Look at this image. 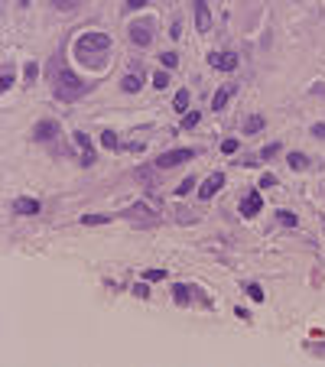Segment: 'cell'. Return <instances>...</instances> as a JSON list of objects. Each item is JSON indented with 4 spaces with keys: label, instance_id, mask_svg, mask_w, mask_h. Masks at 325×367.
Masks as SVG:
<instances>
[{
    "label": "cell",
    "instance_id": "1",
    "mask_svg": "<svg viewBox=\"0 0 325 367\" xmlns=\"http://www.w3.org/2000/svg\"><path fill=\"white\" fill-rule=\"evenodd\" d=\"M107 46H111V39L104 36V33H85V36L75 43V52H78L81 62H88V65H98L91 52H104Z\"/></svg>",
    "mask_w": 325,
    "mask_h": 367
},
{
    "label": "cell",
    "instance_id": "2",
    "mask_svg": "<svg viewBox=\"0 0 325 367\" xmlns=\"http://www.w3.org/2000/svg\"><path fill=\"white\" fill-rule=\"evenodd\" d=\"M85 91V81L78 78V75H72V72H62L59 75V98H75V94H81Z\"/></svg>",
    "mask_w": 325,
    "mask_h": 367
},
{
    "label": "cell",
    "instance_id": "3",
    "mask_svg": "<svg viewBox=\"0 0 325 367\" xmlns=\"http://www.w3.org/2000/svg\"><path fill=\"white\" fill-rule=\"evenodd\" d=\"M195 156V150H169V153H163L160 159H156V166H160V169H172V166H179V163H185V159H192Z\"/></svg>",
    "mask_w": 325,
    "mask_h": 367
},
{
    "label": "cell",
    "instance_id": "4",
    "mask_svg": "<svg viewBox=\"0 0 325 367\" xmlns=\"http://www.w3.org/2000/svg\"><path fill=\"white\" fill-rule=\"evenodd\" d=\"M208 65L218 68V72H234V68H238V55H231V52H208Z\"/></svg>",
    "mask_w": 325,
    "mask_h": 367
},
{
    "label": "cell",
    "instance_id": "5",
    "mask_svg": "<svg viewBox=\"0 0 325 367\" xmlns=\"http://www.w3.org/2000/svg\"><path fill=\"white\" fill-rule=\"evenodd\" d=\"M130 39H134L137 46H150V39H153V26H150L147 20H137V23H130Z\"/></svg>",
    "mask_w": 325,
    "mask_h": 367
},
{
    "label": "cell",
    "instance_id": "6",
    "mask_svg": "<svg viewBox=\"0 0 325 367\" xmlns=\"http://www.w3.org/2000/svg\"><path fill=\"white\" fill-rule=\"evenodd\" d=\"M221 185H225V172H211V176H208V179H205V182H202V189H198V195H202V198H211V195H215V192L221 189Z\"/></svg>",
    "mask_w": 325,
    "mask_h": 367
},
{
    "label": "cell",
    "instance_id": "7",
    "mask_svg": "<svg viewBox=\"0 0 325 367\" xmlns=\"http://www.w3.org/2000/svg\"><path fill=\"white\" fill-rule=\"evenodd\" d=\"M195 26H198V33L211 30V13H208V4H205V0H195Z\"/></svg>",
    "mask_w": 325,
    "mask_h": 367
},
{
    "label": "cell",
    "instance_id": "8",
    "mask_svg": "<svg viewBox=\"0 0 325 367\" xmlns=\"http://www.w3.org/2000/svg\"><path fill=\"white\" fill-rule=\"evenodd\" d=\"M75 143H78V147H81V153H85V156H81V163H85V166H94V159H98V156H94L91 137H88V134H75Z\"/></svg>",
    "mask_w": 325,
    "mask_h": 367
},
{
    "label": "cell",
    "instance_id": "9",
    "mask_svg": "<svg viewBox=\"0 0 325 367\" xmlns=\"http://www.w3.org/2000/svg\"><path fill=\"white\" fill-rule=\"evenodd\" d=\"M260 208H264V198H260L257 192H251V195L241 202V214H244V218H254V214H257Z\"/></svg>",
    "mask_w": 325,
    "mask_h": 367
},
{
    "label": "cell",
    "instance_id": "10",
    "mask_svg": "<svg viewBox=\"0 0 325 367\" xmlns=\"http://www.w3.org/2000/svg\"><path fill=\"white\" fill-rule=\"evenodd\" d=\"M13 211H20V214H36V211H39V202H36V198H17V202H13Z\"/></svg>",
    "mask_w": 325,
    "mask_h": 367
},
{
    "label": "cell",
    "instance_id": "11",
    "mask_svg": "<svg viewBox=\"0 0 325 367\" xmlns=\"http://www.w3.org/2000/svg\"><path fill=\"white\" fill-rule=\"evenodd\" d=\"M55 130H59V124H55V120H43V124H36V140H52Z\"/></svg>",
    "mask_w": 325,
    "mask_h": 367
},
{
    "label": "cell",
    "instance_id": "12",
    "mask_svg": "<svg viewBox=\"0 0 325 367\" xmlns=\"http://www.w3.org/2000/svg\"><path fill=\"white\" fill-rule=\"evenodd\" d=\"M121 85H124V91L137 94V91H140V85H143V81H140V75H124V81H121Z\"/></svg>",
    "mask_w": 325,
    "mask_h": 367
},
{
    "label": "cell",
    "instance_id": "13",
    "mask_svg": "<svg viewBox=\"0 0 325 367\" xmlns=\"http://www.w3.org/2000/svg\"><path fill=\"white\" fill-rule=\"evenodd\" d=\"M228 98H231V88H218V94H215V101H211V107L221 110V107L228 104Z\"/></svg>",
    "mask_w": 325,
    "mask_h": 367
},
{
    "label": "cell",
    "instance_id": "14",
    "mask_svg": "<svg viewBox=\"0 0 325 367\" xmlns=\"http://www.w3.org/2000/svg\"><path fill=\"white\" fill-rule=\"evenodd\" d=\"M172 107H176V110H179V114H182V110H185V107H189V91H185V88H182V91H179V94H176V101H172Z\"/></svg>",
    "mask_w": 325,
    "mask_h": 367
},
{
    "label": "cell",
    "instance_id": "15",
    "mask_svg": "<svg viewBox=\"0 0 325 367\" xmlns=\"http://www.w3.org/2000/svg\"><path fill=\"white\" fill-rule=\"evenodd\" d=\"M198 120H202V114H198V110H189V114L182 117V130H192Z\"/></svg>",
    "mask_w": 325,
    "mask_h": 367
},
{
    "label": "cell",
    "instance_id": "16",
    "mask_svg": "<svg viewBox=\"0 0 325 367\" xmlns=\"http://www.w3.org/2000/svg\"><path fill=\"white\" fill-rule=\"evenodd\" d=\"M172 299H176L179 306H185V302H189V286H176L172 289Z\"/></svg>",
    "mask_w": 325,
    "mask_h": 367
},
{
    "label": "cell",
    "instance_id": "17",
    "mask_svg": "<svg viewBox=\"0 0 325 367\" xmlns=\"http://www.w3.org/2000/svg\"><path fill=\"white\" fill-rule=\"evenodd\" d=\"M160 62H163V68H176V65H179V55H176V52H163Z\"/></svg>",
    "mask_w": 325,
    "mask_h": 367
},
{
    "label": "cell",
    "instance_id": "18",
    "mask_svg": "<svg viewBox=\"0 0 325 367\" xmlns=\"http://www.w3.org/2000/svg\"><path fill=\"white\" fill-rule=\"evenodd\" d=\"M244 130H247V134H254V130H264V117H247Z\"/></svg>",
    "mask_w": 325,
    "mask_h": 367
},
{
    "label": "cell",
    "instance_id": "19",
    "mask_svg": "<svg viewBox=\"0 0 325 367\" xmlns=\"http://www.w3.org/2000/svg\"><path fill=\"white\" fill-rule=\"evenodd\" d=\"M289 169H306V156L302 153H289Z\"/></svg>",
    "mask_w": 325,
    "mask_h": 367
},
{
    "label": "cell",
    "instance_id": "20",
    "mask_svg": "<svg viewBox=\"0 0 325 367\" xmlns=\"http://www.w3.org/2000/svg\"><path fill=\"white\" fill-rule=\"evenodd\" d=\"M101 143H104L107 150H117V137H114V130H104V134H101Z\"/></svg>",
    "mask_w": 325,
    "mask_h": 367
},
{
    "label": "cell",
    "instance_id": "21",
    "mask_svg": "<svg viewBox=\"0 0 325 367\" xmlns=\"http://www.w3.org/2000/svg\"><path fill=\"white\" fill-rule=\"evenodd\" d=\"M192 185H195V179H182V182L176 185V195H185V192H192Z\"/></svg>",
    "mask_w": 325,
    "mask_h": 367
},
{
    "label": "cell",
    "instance_id": "22",
    "mask_svg": "<svg viewBox=\"0 0 325 367\" xmlns=\"http://www.w3.org/2000/svg\"><path fill=\"white\" fill-rule=\"evenodd\" d=\"M153 85H156V88H166V85H169V75H166V68L153 75Z\"/></svg>",
    "mask_w": 325,
    "mask_h": 367
},
{
    "label": "cell",
    "instance_id": "23",
    "mask_svg": "<svg viewBox=\"0 0 325 367\" xmlns=\"http://www.w3.org/2000/svg\"><path fill=\"white\" fill-rule=\"evenodd\" d=\"M276 153H280V143H270V147L260 150V159H270V156H276Z\"/></svg>",
    "mask_w": 325,
    "mask_h": 367
},
{
    "label": "cell",
    "instance_id": "24",
    "mask_svg": "<svg viewBox=\"0 0 325 367\" xmlns=\"http://www.w3.org/2000/svg\"><path fill=\"white\" fill-rule=\"evenodd\" d=\"M280 221H283L286 227H296V224H299V221H296V214H289V211H280Z\"/></svg>",
    "mask_w": 325,
    "mask_h": 367
},
{
    "label": "cell",
    "instance_id": "25",
    "mask_svg": "<svg viewBox=\"0 0 325 367\" xmlns=\"http://www.w3.org/2000/svg\"><path fill=\"white\" fill-rule=\"evenodd\" d=\"M81 221H85V224H104V214H85V218H81Z\"/></svg>",
    "mask_w": 325,
    "mask_h": 367
},
{
    "label": "cell",
    "instance_id": "26",
    "mask_svg": "<svg viewBox=\"0 0 325 367\" xmlns=\"http://www.w3.org/2000/svg\"><path fill=\"white\" fill-rule=\"evenodd\" d=\"M247 296H251L254 302H260V299H264V289H260V286H247Z\"/></svg>",
    "mask_w": 325,
    "mask_h": 367
},
{
    "label": "cell",
    "instance_id": "27",
    "mask_svg": "<svg viewBox=\"0 0 325 367\" xmlns=\"http://www.w3.org/2000/svg\"><path fill=\"white\" fill-rule=\"evenodd\" d=\"M55 7H59V10H75L78 0H55Z\"/></svg>",
    "mask_w": 325,
    "mask_h": 367
},
{
    "label": "cell",
    "instance_id": "28",
    "mask_svg": "<svg viewBox=\"0 0 325 367\" xmlns=\"http://www.w3.org/2000/svg\"><path fill=\"white\" fill-rule=\"evenodd\" d=\"M36 75H39V65H36V62H30V65H26V81H33Z\"/></svg>",
    "mask_w": 325,
    "mask_h": 367
},
{
    "label": "cell",
    "instance_id": "29",
    "mask_svg": "<svg viewBox=\"0 0 325 367\" xmlns=\"http://www.w3.org/2000/svg\"><path fill=\"white\" fill-rule=\"evenodd\" d=\"M234 150H238V140H225V143H221V153H234Z\"/></svg>",
    "mask_w": 325,
    "mask_h": 367
},
{
    "label": "cell",
    "instance_id": "30",
    "mask_svg": "<svg viewBox=\"0 0 325 367\" xmlns=\"http://www.w3.org/2000/svg\"><path fill=\"white\" fill-rule=\"evenodd\" d=\"M150 0H127V10H140V7H147Z\"/></svg>",
    "mask_w": 325,
    "mask_h": 367
},
{
    "label": "cell",
    "instance_id": "31",
    "mask_svg": "<svg viewBox=\"0 0 325 367\" xmlns=\"http://www.w3.org/2000/svg\"><path fill=\"white\" fill-rule=\"evenodd\" d=\"M273 185H276L273 176H264V179H260V189H273Z\"/></svg>",
    "mask_w": 325,
    "mask_h": 367
},
{
    "label": "cell",
    "instance_id": "32",
    "mask_svg": "<svg viewBox=\"0 0 325 367\" xmlns=\"http://www.w3.org/2000/svg\"><path fill=\"white\" fill-rule=\"evenodd\" d=\"M163 276H166L163 270H147V280H163Z\"/></svg>",
    "mask_w": 325,
    "mask_h": 367
},
{
    "label": "cell",
    "instance_id": "33",
    "mask_svg": "<svg viewBox=\"0 0 325 367\" xmlns=\"http://www.w3.org/2000/svg\"><path fill=\"white\" fill-rule=\"evenodd\" d=\"M312 134L319 137V140H325V124H315V127H312Z\"/></svg>",
    "mask_w": 325,
    "mask_h": 367
},
{
    "label": "cell",
    "instance_id": "34",
    "mask_svg": "<svg viewBox=\"0 0 325 367\" xmlns=\"http://www.w3.org/2000/svg\"><path fill=\"white\" fill-rule=\"evenodd\" d=\"M10 85H13V75L4 72V81H0V88H10Z\"/></svg>",
    "mask_w": 325,
    "mask_h": 367
}]
</instances>
